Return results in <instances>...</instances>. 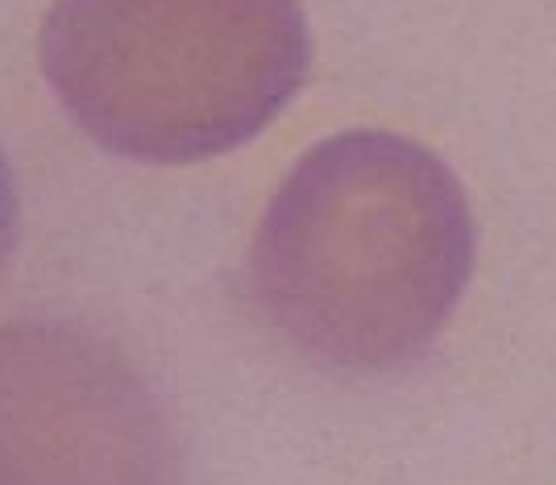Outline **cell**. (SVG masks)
<instances>
[{
  "label": "cell",
  "instance_id": "1",
  "mask_svg": "<svg viewBox=\"0 0 556 485\" xmlns=\"http://www.w3.org/2000/svg\"><path fill=\"white\" fill-rule=\"evenodd\" d=\"M262 323L307 366L387 373L432 345L473 270L462 183L394 133L307 150L254 237Z\"/></svg>",
  "mask_w": 556,
  "mask_h": 485
},
{
  "label": "cell",
  "instance_id": "3",
  "mask_svg": "<svg viewBox=\"0 0 556 485\" xmlns=\"http://www.w3.org/2000/svg\"><path fill=\"white\" fill-rule=\"evenodd\" d=\"M113 348L59 323L0 328V477H88L125 427L146 423V398Z\"/></svg>",
  "mask_w": 556,
  "mask_h": 485
},
{
  "label": "cell",
  "instance_id": "4",
  "mask_svg": "<svg viewBox=\"0 0 556 485\" xmlns=\"http://www.w3.org/2000/svg\"><path fill=\"white\" fill-rule=\"evenodd\" d=\"M17 225H22V208H17V179L9 170V162L0 154V275L9 266V257L17 250Z\"/></svg>",
  "mask_w": 556,
  "mask_h": 485
},
{
  "label": "cell",
  "instance_id": "2",
  "mask_svg": "<svg viewBox=\"0 0 556 485\" xmlns=\"http://www.w3.org/2000/svg\"><path fill=\"white\" fill-rule=\"evenodd\" d=\"M38 50L88 138L159 166L257 138L312 54L300 0H54Z\"/></svg>",
  "mask_w": 556,
  "mask_h": 485
}]
</instances>
